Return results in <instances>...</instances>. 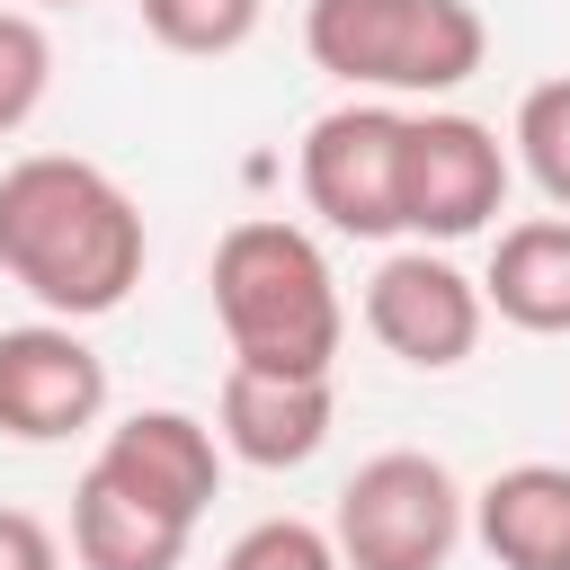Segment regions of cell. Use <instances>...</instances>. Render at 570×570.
<instances>
[{"label":"cell","mask_w":570,"mask_h":570,"mask_svg":"<svg viewBox=\"0 0 570 570\" xmlns=\"http://www.w3.org/2000/svg\"><path fill=\"white\" fill-rule=\"evenodd\" d=\"M142 205L71 151H27L0 169V276L45 303V321H98L142 285Z\"/></svg>","instance_id":"1"},{"label":"cell","mask_w":570,"mask_h":570,"mask_svg":"<svg viewBox=\"0 0 570 570\" xmlns=\"http://www.w3.org/2000/svg\"><path fill=\"white\" fill-rule=\"evenodd\" d=\"M214 321L232 338V365H267V374H330L338 338H347V303L338 276L321 258V240L303 223L249 214L214 240Z\"/></svg>","instance_id":"2"},{"label":"cell","mask_w":570,"mask_h":570,"mask_svg":"<svg viewBox=\"0 0 570 570\" xmlns=\"http://www.w3.org/2000/svg\"><path fill=\"white\" fill-rule=\"evenodd\" d=\"M303 53L383 98H445L481 71L490 27L472 0H312L303 9Z\"/></svg>","instance_id":"3"},{"label":"cell","mask_w":570,"mask_h":570,"mask_svg":"<svg viewBox=\"0 0 570 570\" xmlns=\"http://www.w3.org/2000/svg\"><path fill=\"white\" fill-rule=\"evenodd\" d=\"M330 543L347 570H445L463 543V490L436 454H374L347 472Z\"/></svg>","instance_id":"4"},{"label":"cell","mask_w":570,"mask_h":570,"mask_svg":"<svg viewBox=\"0 0 570 570\" xmlns=\"http://www.w3.org/2000/svg\"><path fill=\"white\" fill-rule=\"evenodd\" d=\"M401 142H410V116L374 107V98L312 116V134L294 151L303 205L347 240H392L401 232Z\"/></svg>","instance_id":"5"},{"label":"cell","mask_w":570,"mask_h":570,"mask_svg":"<svg viewBox=\"0 0 570 570\" xmlns=\"http://www.w3.org/2000/svg\"><path fill=\"white\" fill-rule=\"evenodd\" d=\"M508 205V142L481 116L428 107L401 142V232L419 240H472Z\"/></svg>","instance_id":"6"},{"label":"cell","mask_w":570,"mask_h":570,"mask_svg":"<svg viewBox=\"0 0 570 570\" xmlns=\"http://www.w3.org/2000/svg\"><path fill=\"white\" fill-rule=\"evenodd\" d=\"M481 321H490L481 276H463V267L436 258L428 240H419V249H392V258L365 276V330H374L401 365H419V374L463 365V356L481 347Z\"/></svg>","instance_id":"7"},{"label":"cell","mask_w":570,"mask_h":570,"mask_svg":"<svg viewBox=\"0 0 570 570\" xmlns=\"http://www.w3.org/2000/svg\"><path fill=\"white\" fill-rule=\"evenodd\" d=\"M98 410H107V365L80 338V321L0 330V436L62 445V436L98 428Z\"/></svg>","instance_id":"8"},{"label":"cell","mask_w":570,"mask_h":570,"mask_svg":"<svg viewBox=\"0 0 570 570\" xmlns=\"http://www.w3.org/2000/svg\"><path fill=\"white\" fill-rule=\"evenodd\" d=\"M330 374H267V365H232L223 374V401H214V436L223 454L258 463V472H294L330 445Z\"/></svg>","instance_id":"9"},{"label":"cell","mask_w":570,"mask_h":570,"mask_svg":"<svg viewBox=\"0 0 570 570\" xmlns=\"http://www.w3.org/2000/svg\"><path fill=\"white\" fill-rule=\"evenodd\" d=\"M98 472H116L134 499H151V508L196 525L214 508V490H223V436L205 419H187V410H134V419L107 428Z\"/></svg>","instance_id":"10"},{"label":"cell","mask_w":570,"mask_h":570,"mask_svg":"<svg viewBox=\"0 0 570 570\" xmlns=\"http://www.w3.org/2000/svg\"><path fill=\"white\" fill-rule=\"evenodd\" d=\"M187 517H169V508H151V499H134L116 472H80V490H71V561L80 570H178L187 561Z\"/></svg>","instance_id":"11"},{"label":"cell","mask_w":570,"mask_h":570,"mask_svg":"<svg viewBox=\"0 0 570 570\" xmlns=\"http://www.w3.org/2000/svg\"><path fill=\"white\" fill-rule=\"evenodd\" d=\"M472 534L499 570H570V463H508L472 499Z\"/></svg>","instance_id":"12"},{"label":"cell","mask_w":570,"mask_h":570,"mask_svg":"<svg viewBox=\"0 0 570 570\" xmlns=\"http://www.w3.org/2000/svg\"><path fill=\"white\" fill-rule=\"evenodd\" d=\"M481 303H490L508 330L561 338V330H570V214H534V223H508V232L490 240V276H481Z\"/></svg>","instance_id":"13"},{"label":"cell","mask_w":570,"mask_h":570,"mask_svg":"<svg viewBox=\"0 0 570 570\" xmlns=\"http://www.w3.org/2000/svg\"><path fill=\"white\" fill-rule=\"evenodd\" d=\"M134 9H142L151 45L214 62V53H240V45L258 36V9H267V0H134Z\"/></svg>","instance_id":"14"},{"label":"cell","mask_w":570,"mask_h":570,"mask_svg":"<svg viewBox=\"0 0 570 570\" xmlns=\"http://www.w3.org/2000/svg\"><path fill=\"white\" fill-rule=\"evenodd\" d=\"M517 160L552 196V214H570V80H534L517 98Z\"/></svg>","instance_id":"15"},{"label":"cell","mask_w":570,"mask_h":570,"mask_svg":"<svg viewBox=\"0 0 570 570\" xmlns=\"http://www.w3.org/2000/svg\"><path fill=\"white\" fill-rule=\"evenodd\" d=\"M53 89V36L36 9H0V142L45 107Z\"/></svg>","instance_id":"16"},{"label":"cell","mask_w":570,"mask_h":570,"mask_svg":"<svg viewBox=\"0 0 570 570\" xmlns=\"http://www.w3.org/2000/svg\"><path fill=\"white\" fill-rule=\"evenodd\" d=\"M223 570H347V561H338V543H330L321 525H303V517H258V525L223 552Z\"/></svg>","instance_id":"17"},{"label":"cell","mask_w":570,"mask_h":570,"mask_svg":"<svg viewBox=\"0 0 570 570\" xmlns=\"http://www.w3.org/2000/svg\"><path fill=\"white\" fill-rule=\"evenodd\" d=\"M0 570H62L53 525H45V517H27V508H0Z\"/></svg>","instance_id":"18"},{"label":"cell","mask_w":570,"mask_h":570,"mask_svg":"<svg viewBox=\"0 0 570 570\" xmlns=\"http://www.w3.org/2000/svg\"><path fill=\"white\" fill-rule=\"evenodd\" d=\"M36 9H89V0H36Z\"/></svg>","instance_id":"19"}]
</instances>
